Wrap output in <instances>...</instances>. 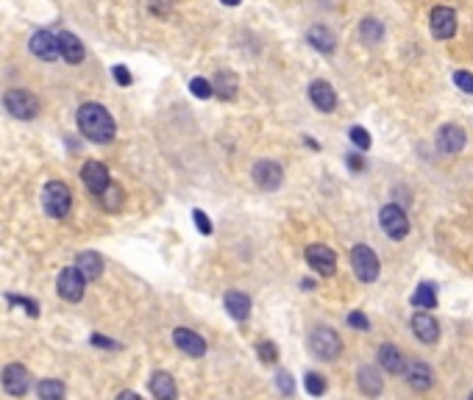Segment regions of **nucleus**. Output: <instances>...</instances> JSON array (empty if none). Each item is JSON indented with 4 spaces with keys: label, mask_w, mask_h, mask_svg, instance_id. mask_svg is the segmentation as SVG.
Masks as SVG:
<instances>
[{
    "label": "nucleus",
    "mask_w": 473,
    "mask_h": 400,
    "mask_svg": "<svg viewBox=\"0 0 473 400\" xmlns=\"http://www.w3.org/2000/svg\"><path fill=\"white\" fill-rule=\"evenodd\" d=\"M78 131L98 145H106L117 137V125L114 117L109 114V109L103 103H84L78 109Z\"/></svg>",
    "instance_id": "1"
},
{
    "label": "nucleus",
    "mask_w": 473,
    "mask_h": 400,
    "mask_svg": "<svg viewBox=\"0 0 473 400\" xmlns=\"http://www.w3.org/2000/svg\"><path fill=\"white\" fill-rule=\"evenodd\" d=\"M3 106L17 120H33L39 114V98L31 95L28 89H8L3 95Z\"/></svg>",
    "instance_id": "2"
},
{
    "label": "nucleus",
    "mask_w": 473,
    "mask_h": 400,
    "mask_svg": "<svg viewBox=\"0 0 473 400\" xmlns=\"http://www.w3.org/2000/svg\"><path fill=\"white\" fill-rule=\"evenodd\" d=\"M42 206L50 217L56 220H64L73 208V192L61 184V181H50L45 190H42Z\"/></svg>",
    "instance_id": "3"
},
{
    "label": "nucleus",
    "mask_w": 473,
    "mask_h": 400,
    "mask_svg": "<svg viewBox=\"0 0 473 400\" xmlns=\"http://www.w3.org/2000/svg\"><path fill=\"white\" fill-rule=\"evenodd\" d=\"M351 267H354L356 278L365 281V284H373V281L379 278V270H382L379 256H376L368 245H354V250H351Z\"/></svg>",
    "instance_id": "4"
},
{
    "label": "nucleus",
    "mask_w": 473,
    "mask_h": 400,
    "mask_svg": "<svg viewBox=\"0 0 473 400\" xmlns=\"http://www.w3.org/2000/svg\"><path fill=\"white\" fill-rule=\"evenodd\" d=\"M309 345H312L315 356L323 359V362H331V359H337V356L343 353V342H340L337 331H334V328H326V325H320V328L312 331Z\"/></svg>",
    "instance_id": "5"
},
{
    "label": "nucleus",
    "mask_w": 473,
    "mask_h": 400,
    "mask_svg": "<svg viewBox=\"0 0 473 400\" xmlns=\"http://www.w3.org/2000/svg\"><path fill=\"white\" fill-rule=\"evenodd\" d=\"M379 222H382V231H384L390 239H404V236L410 233V217H407V214H404V208H401V206H396V203L382 206V211H379Z\"/></svg>",
    "instance_id": "6"
},
{
    "label": "nucleus",
    "mask_w": 473,
    "mask_h": 400,
    "mask_svg": "<svg viewBox=\"0 0 473 400\" xmlns=\"http://www.w3.org/2000/svg\"><path fill=\"white\" fill-rule=\"evenodd\" d=\"M84 286H87V281H84V275L75 270V264H73V267H64V270L59 272L56 289H59V298H61V300L78 303V300L84 298Z\"/></svg>",
    "instance_id": "7"
},
{
    "label": "nucleus",
    "mask_w": 473,
    "mask_h": 400,
    "mask_svg": "<svg viewBox=\"0 0 473 400\" xmlns=\"http://www.w3.org/2000/svg\"><path fill=\"white\" fill-rule=\"evenodd\" d=\"M250 178H253V184H256L259 190L273 192V190H278V187H281V181H284V170H281V164H276V162H270V159H262V162H256V164H253Z\"/></svg>",
    "instance_id": "8"
},
{
    "label": "nucleus",
    "mask_w": 473,
    "mask_h": 400,
    "mask_svg": "<svg viewBox=\"0 0 473 400\" xmlns=\"http://www.w3.org/2000/svg\"><path fill=\"white\" fill-rule=\"evenodd\" d=\"M306 261L323 278H331L337 272V253L329 245H309L306 247Z\"/></svg>",
    "instance_id": "9"
},
{
    "label": "nucleus",
    "mask_w": 473,
    "mask_h": 400,
    "mask_svg": "<svg viewBox=\"0 0 473 400\" xmlns=\"http://www.w3.org/2000/svg\"><path fill=\"white\" fill-rule=\"evenodd\" d=\"M81 181H84V187L92 192V195H103L106 192V187L112 184V176H109V170H106V164H100V162H87L84 167H81Z\"/></svg>",
    "instance_id": "10"
},
{
    "label": "nucleus",
    "mask_w": 473,
    "mask_h": 400,
    "mask_svg": "<svg viewBox=\"0 0 473 400\" xmlns=\"http://www.w3.org/2000/svg\"><path fill=\"white\" fill-rule=\"evenodd\" d=\"M437 151L440 153H446V156H454V153H460L463 148H465V142H468V137H465V131L460 128V125H454V123H446V125H440V131H437Z\"/></svg>",
    "instance_id": "11"
},
{
    "label": "nucleus",
    "mask_w": 473,
    "mask_h": 400,
    "mask_svg": "<svg viewBox=\"0 0 473 400\" xmlns=\"http://www.w3.org/2000/svg\"><path fill=\"white\" fill-rule=\"evenodd\" d=\"M457 33V14L449 6L432 8V36L435 39H451Z\"/></svg>",
    "instance_id": "12"
},
{
    "label": "nucleus",
    "mask_w": 473,
    "mask_h": 400,
    "mask_svg": "<svg viewBox=\"0 0 473 400\" xmlns=\"http://www.w3.org/2000/svg\"><path fill=\"white\" fill-rule=\"evenodd\" d=\"M56 42H59V56H61L67 64H81V61H84L87 47H84V42H81L75 33L61 31V33H56Z\"/></svg>",
    "instance_id": "13"
},
{
    "label": "nucleus",
    "mask_w": 473,
    "mask_h": 400,
    "mask_svg": "<svg viewBox=\"0 0 473 400\" xmlns=\"http://www.w3.org/2000/svg\"><path fill=\"white\" fill-rule=\"evenodd\" d=\"M28 47H31V53H33L36 59H42V61L59 59V42H56V33H50V31H36V33L31 36Z\"/></svg>",
    "instance_id": "14"
},
{
    "label": "nucleus",
    "mask_w": 473,
    "mask_h": 400,
    "mask_svg": "<svg viewBox=\"0 0 473 400\" xmlns=\"http://www.w3.org/2000/svg\"><path fill=\"white\" fill-rule=\"evenodd\" d=\"M309 100H312L315 109L323 111V114H329V111L337 109V92L331 89L329 81H312V84H309Z\"/></svg>",
    "instance_id": "15"
},
{
    "label": "nucleus",
    "mask_w": 473,
    "mask_h": 400,
    "mask_svg": "<svg viewBox=\"0 0 473 400\" xmlns=\"http://www.w3.org/2000/svg\"><path fill=\"white\" fill-rule=\"evenodd\" d=\"M0 381H3V390L14 398H22L28 392V370L22 364H8L0 376Z\"/></svg>",
    "instance_id": "16"
},
{
    "label": "nucleus",
    "mask_w": 473,
    "mask_h": 400,
    "mask_svg": "<svg viewBox=\"0 0 473 400\" xmlns=\"http://www.w3.org/2000/svg\"><path fill=\"white\" fill-rule=\"evenodd\" d=\"M173 342H176V348H181V351H184L187 356H193V359H201V356L207 353L204 337L195 334V331H190V328H176V331H173Z\"/></svg>",
    "instance_id": "17"
},
{
    "label": "nucleus",
    "mask_w": 473,
    "mask_h": 400,
    "mask_svg": "<svg viewBox=\"0 0 473 400\" xmlns=\"http://www.w3.org/2000/svg\"><path fill=\"white\" fill-rule=\"evenodd\" d=\"M412 331H415V337H418L423 345H435V342L440 339V325H437V320H435L429 311H418V314L412 317Z\"/></svg>",
    "instance_id": "18"
},
{
    "label": "nucleus",
    "mask_w": 473,
    "mask_h": 400,
    "mask_svg": "<svg viewBox=\"0 0 473 400\" xmlns=\"http://www.w3.org/2000/svg\"><path fill=\"white\" fill-rule=\"evenodd\" d=\"M306 42H309L317 53H323V56H331V53L337 50V36H334V31L326 28V25H312V28L306 31Z\"/></svg>",
    "instance_id": "19"
},
{
    "label": "nucleus",
    "mask_w": 473,
    "mask_h": 400,
    "mask_svg": "<svg viewBox=\"0 0 473 400\" xmlns=\"http://www.w3.org/2000/svg\"><path fill=\"white\" fill-rule=\"evenodd\" d=\"M356 384H359V390H362L368 398H379V395H382V390H384L382 373H379L376 367H370V364L359 367V373H356Z\"/></svg>",
    "instance_id": "20"
},
{
    "label": "nucleus",
    "mask_w": 473,
    "mask_h": 400,
    "mask_svg": "<svg viewBox=\"0 0 473 400\" xmlns=\"http://www.w3.org/2000/svg\"><path fill=\"white\" fill-rule=\"evenodd\" d=\"M75 270L84 275V281H95L103 275V259L100 253H92V250H84L78 259H75Z\"/></svg>",
    "instance_id": "21"
},
{
    "label": "nucleus",
    "mask_w": 473,
    "mask_h": 400,
    "mask_svg": "<svg viewBox=\"0 0 473 400\" xmlns=\"http://www.w3.org/2000/svg\"><path fill=\"white\" fill-rule=\"evenodd\" d=\"M404 373H407V381H410V387H412V390H418V392H426V390H432V384H435L432 367H429V364H423V362H415V364H410Z\"/></svg>",
    "instance_id": "22"
},
{
    "label": "nucleus",
    "mask_w": 473,
    "mask_h": 400,
    "mask_svg": "<svg viewBox=\"0 0 473 400\" xmlns=\"http://www.w3.org/2000/svg\"><path fill=\"white\" fill-rule=\"evenodd\" d=\"M223 306H226V311H229L234 320H239V323L250 317V298H248L245 292H239V289L226 292V298H223Z\"/></svg>",
    "instance_id": "23"
},
{
    "label": "nucleus",
    "mask_w": 473,
    "mask_h": 400,
    "mask_svg": "<svg viewBox=\"0 0 473 400\" xmlns=\"http://www.w3.org/2000/svg\"><path fill=\"white\" fill-rule=\"evenodd\" d=\"M151 392H153L156 400H176V395H179L176 378H173L170 373H165V370L153 373V376H151Z\"/></svg>",
    "instance_id": "24"
},
{
    "label": "nucleus",
    "mask_w": 473,
    "mask_h": 400,
    "mask_svg": "<svg viewBox=\"0 0 473 400\" xmlns=\"http://www.w3.org/2000/svg\"><path fill=\"white\" fill-rule=\"evenodd\" d=\"M379 364H382L387 373H393V376H401V373L407 370L404 356H401V351H398L396 345H382V348H379Z\"/></svg>",
    "instance_id": "25"
},
{
    "label": "nucleus",
    "mask_w": 473,
    "mask_h": 400,
    "mask_svg": "<svg viewBox=\"0 0 473 400\" xmlns=\"http://www.w3.org/2000/svg\"><path fill=\"white\" fill-rule=\"evenodd\" d=\"M236 89H239V81L234 72H218L212 81V95H218L220 100H234Z\"/></svg>",
    "instance_id": "26"
},
{
    "label": "nucleus",
    "mask_w": 473,
    "mask_h": 400,
    "mask_svg": "<svg viewBox=\"0 0 473 400\" xmlns=\"http://www.w3.org/2000/svg\"><path fill=\"white\" fill-rule=\"evenodd\" d=\"M359 36H362L365 45H379V42L384 39V25H382L376 17H365V20L359 22Z\"/></svg>",
    "instance_id": "27"
},
{
    "label": "nucleus",
    "mask_w": 473,
    "mask_h": 400,
    "mask_svg": "<svg viewBox=\"0 0 473 400\" xmlns=\"http://www.w3.org/2000/svg\"><path fill=\"white\" fill-rule=\"evenodd\" d=\"M412 306H418V309H423V311L437 309V289H435L432 284L423 281V284L412 292Z\"/></svg>",
    "instance_id": "28"
},
{
    "label": "nucleus",
    "mask_w": 473,
    "mask_h": 400,
    "mask_svg": "<svg viewBox=\"0 0 473 400\" xmlns=\"http://www.w3.org/2000/svg\"><path fill=\"white\" fill-rule=\"evenodd\" d=\"M36 392H39V400H64V384L61 381H56V378H45L39 387H36Z\"/></svg>",
    "instance_id": "29"
},
{
    "label": "nucleus",
    "mask_w": 473,
    "mask_h": 400,
    "mask_svg": "<svg viewBox=\"0 0 473 400\" xmlns=\"http://www.w3.org/2000/svg\"><path fill=\"white\" fill-rule=\"evenodd\" d=\"M100 203H103L106 211H117V208L123 206V190H120L117 184H109L106 192L100 195Z\"/></svg>",
    "instance_id": "30"
},
{
    "label": "nucleus",
    "mask_w": 473,
    "mask_h": 400,
    "mask_svg": "<svg viewBox=\"0 0 473 400\" xmlns=\"http://www.w3.org/2000/svg\"><path fill=\"white\" fill-rule=\"evenodd\" d=\"M303 387H306V392H309V395L320 398V395L326 392V378H323L320 373H309V376L303 378Z\"/></svg>",
    "instance_id": "31"
},
{
    "label": "nucleus",
    "mask_w": 473,
    "mask_h": 400,
    "mask_svg": "<svg viewBox=\"0 0 473 400\" xmlns=\"http://www.w3.org/2000/svg\"><path fill=\"white\" fill-rule=\"evenodd\" d=\"M256 353H259V359H262L264 364H276V362H278V348H276V342H259V345H256Z\"/></svg>",
    "instance_id": "32"
},
{
    "label": "nucleus",
    "mask_w": 473,
    "mask_h": 400,
    "mask_svg": "<svg viewBox=\"0 0 473 400\" xmlns=\"http://www.w3.org/2000/svg\"><path fill=\"white\" fill-rule=\"evenodd\" d=\"M190 92H193L195 98L207 100V98H212V81H207V78H193V81H190Z\"/></svg>",
    "instance_id": "33"
},
{
    "label": "nucleus",
    "mask_w": 473,
    "mask_h": 400,
    "mask_svg": "<svg viewBox=\"0 0 473 400\" xmlns=\"http://www.w3.org/2000/svg\"><path fill=\"white\" fill-rule=\"evenodd\" d=\"M348 139H351L359 151H368V148H370V134H368L362 125H354V128L348 131Z\"/></svg>",
    "instance_id": "34"
},
{
    "label": "nucleus",
    "mask_w": 473,
    "mask_h": 400,
    "mask_svg": "<svg viewBox=\"0 0 473 400\" xmlns=\"http://www.w3.org/2000/svg\"><path fill=\"white\" fill-rule=\"evenodd\" d=\"M454 84H457L463 92L473 95V75H471V72H465V70H457V72H454Z\"/></svg>",
    "instance_id": "35"
},
{
    "label": "nucleus",
    "mask_w": 473,
    "mask_h": 400,
    "mask_svg": "<svg viewBox=\"0 0 473 400\" xmlns=\"http://www.w3.org/2000/svg\"><path fill=\"white\" fill-rule=\"evenodd\" d=\"M112 75H114V81H117L120 86H131V81H134L126 64H114V67H112Z\"/></svg>",
    "instance_id": "36"
},
{
    "label": "nucleus",
    "mask_w": 473,
    "mask_h": 400,
    "mask_svg": "<svg viewBox=\"0 0 473 400\" xmlns=\"http://www.w3.org/2000/svg\"><path fill=\"white\" fill-rule=\"evenodd\" d=\"M148 6H151V14H156V17H167V14H170V8H173V0H148Z\"/></svg>",
    "instance_id": "37"
},
{
    "label": "nucleus",
    "mask_w": 473,
    "mask_h": 400,
    "mask_svg": "<svg viewBox=\"0 0 473 400\" xmlns=\"http://www.w3.org/2000/svg\"><path fill=\"white\" fill-rule=\"evenodd\" d=\"M193 220H195V225H198V231H201V233H207V236L212 233V222H209V217H207L201 208H195V211H193Z\"/></svg>",
    "instance_id": "38"
},
{
    "label": "nucleus",
    "mask_w": 473,
    "mask_h": 400,
    "mask_svg": "<svg viewBox=\"0 0 473 400\" xmlns=\"http://www.w3.org/2000/svg\"><path fill=\"white\" fill-rule=\"evenodd\" d=\"M348 325H351V328H359V331H368V328H370V320H368L362 311H351V314H348Z\"/></svg>",
    "instance_id": "39"
},
{
    "label": "nucleus",
    "mask_w": 473,
    "mask_h": 400,
    "mask_svg": "<svg viewBox=\"0 0 473 400\" xmlns=\"http://www.w3.org/2000/svg\"><path fill=\"white\" fill-rule=\"evenodd\" d=\"M276 384H278V390H281L284 395H292V392H295V384H292L290 373H284V370H281V373L276 376Z\"/></svg>",
    "instance_id": "40"
},
{
    "label": "nucleus",
    "mask_w": 473,
    "mask_h": 400,
    "mask_svg": "<svg viewBox=\"0 0 473 400\" xmlns=\"http://www.w3.org/2000/svg\"><path fill=\"white\" fill-rule=\"evenodd\" d=\"M8 303H17V306H22V309H25L31 317H36V314H39V306H36L33 300H28V298H14V295H11V298H8Z\"/></svg>",
    "instance_id": "41"
},
{
    "label": "nucleus",
    "mask_w": 473,
    "mask_h": 400,
    "mask_svg": "<svg viewBox=\"0 0 473 400\" xmlns=\"http://www.w3.org/2000/svg\"><path fill=\"white\" fill-rule=\"evenodd\" d=\"M89 342H92V345H98V348H112V351H117V348H120L117 342H112V339H106V337H100V334H92V337H89Z\"/></svg>",
    "instance_id": "42"
},
{
    "label": "nucleus",
    "mask_w": 473,
    "mask_h": 400,
    "mask_svg": "<svg viewBox=\"0 0 473 400\" xmlns=\"http://www.w3.org/2000/svg\"><path fill=\"white\" fill-rule=\"evenodd\" d=\"M348 167H351L354 173H359V170H365V159H362L359 153H351V156H348Z\"/></svg>",
    "instance_id": "43"
},
{
    "label": "nucleus",
    "mask_w": 473,
    "mask_h": 400,
    "mask_svg": "<svg viewBox=\"0 0 473 400\" xmlns=\"http://www.w3.org/2000/svg\"><path fill=\"white\" fill-rule=\"evenodd\" d=\"M117 400H142V398H140L137 392H128V390H126V392H120V395H117Z\"/></svg>",
    "instance_id": "44"
},
{
    "label": "nucleus",
    "mask_w": 473,
    "mask_h": 400,
    "mask_svg": "<svg viewBox=\"0 0 473 400\" xmlns=\"http://www.w3.org/2000/svg\"><path fill=\"white\" fill-rule=\"evenodd\" d=\"M220 3H223V6H239L242 0H220Z\"/></svg>",
    "instance_id": "45"
},
{
    "label": "nucleus",
    "mask_w": 473,
    "mask_h": 400,
    "mask_svg": "<svg viewBox=\"0 0 473 400\" xmlns=\"http://www.w3.org/2000/svg\"><path fill=\"white\" fill-rule=\"evenodd\" d=\"M471 400H473V395H471Z\"/></svg>",
    "instance_id": "46"
}]
</instances>
